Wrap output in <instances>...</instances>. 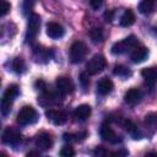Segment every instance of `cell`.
I'll return each mask as SVG.
<instances>
[{
    "mask_svg": "<svg viewBox=\"0 0 157 157\" xmlns=\"http://www.w3.org/2000/svg\"><path fill=\"white\" fill-rule=\"evenodd\" d=\"M18 86L17 85H10L5 92L2 93V98H1V113L4 117H6L10 112H11V107H12V102L15 101V98L18 96Z\"/></svg>",
    "mask_w": 157,
    "mask_h": 157,
    "instance_id": "obj_1",
    "label": "cell"
},
{
    "mask_svg": "<svg viewBox=\"0 0 157 157\" xmlns=\"http://www.w3.org/2000/svg\"><path fill=\"white\" fill-rule=\"evenodd\" d=\"M37 120H38V113L32 105H23L18 110L16 117V121L22 126L32 125L37 123Z\"/></svg>",
    "mask_w": 157,
    "mask_h": 157,
    "instance_id": "obj_2",
    "label": "cell"
},
{
    "mask_svg": "<svg viewBox=\"0 0 157 157\" xmlns=\"http://www.w3.org/2000/svg\"><path fill=\"white\" fill-rule=\"evenodd\" d=\"M40 28V16L36 12H32L28 16V23H27V31H26V42L32 43L37 38Z\"/></svg>",
    "mask_w": 157,
    "mask_h": 157,
    "instance_id": "obj_3",
    "label": "cell"
},
{
    "mask_svg": "<svg viewBox=\"0 0 157 157\" xmlns=\"http://www.w3.org/2000/svg\"><path fill=\"white\" fill-rule=\"evenodd\" d=\"M140 43H139V39L135 37V36H129L126 38H124L123 40L120 42H117L112 45V53L114 55H119V54H123V53H126L129 50H132L135 47H137Z\"/></svg>",
    "mask_w": 157,
    "mask_h": 157,
    "instance_id": "obj_4",
    "label": "cell"
},
{
    "mask_svg": "<svg viewBox=\"0 0 157 157\" xmlns=\"http://www.w3.org/2000/svg\"><path fill=\"white\" fill-rule=\"evenodd\" d=\"M87 52H88L87 45H86L83 42H81V40L74 42V43L71 44L70 52H69L70 61H71L72 64H78V63H81V61L86 58Z\"/></svg>",
    "mask_w": 157,
    "mask_h": 157,
    "instance_id": "obj_5",
    "label": "cell"
},
{
    "mask_svg": "<svg viewBox=\"0 0 157 157\" xmlns=\"http://www.w3.org/2000/svg\"><path fill=\"white\" fill-rule=\"evenodd\" d=\"M107 66V60L102 54L93 55L86 64V71L90 75H97L102 72Z\"/></svg>",
    "mask_w": 157,
    "mask_h": 157,
    "instance_id": "obj_6",
    "label": "cell"
},
{
    "mask_svg": "<svg viewBox=\"0 0 157 157\" xmlns=\"http://www.w3.org/2000/svg\"><path fill=\"white\" fill-rule=\"evenodd\" d=\"M22 140V135L20 130H17L13 126H7L4 129L2 135H1V141L5 145L9 146H17Z\"/></svg>",
    "mask_w": 157,
    "mask_h": 157,
    "instance_id": "obj_7",
    "label": "cell"
},
{
    "mask_svg": "<svg viewBox=\"0 0 157 157\" xmlns=\"http://www.w3.org/2000/svg\"><path fill=\"white\" fill-rule=\"evenodd\" d=\"M99 135L103 141H107L109 144H118L121 141V137L113 130V128L108 123H103L99 129Z\"/></svg>",
    "mask_w": 157,
    "mask_h": 157,
    "instance_id": "obj_8",
    "label": "cell"
},
{
    "mask_svg": "<svg viewBox=\"0 0 157 157\" xmlns=\"http://www.w3.org/2000/svg\"><path fill=\"white\" fill-rule=\"evenodd\" d=\"M34 145L39 151H48L53 146V137L49 132L42 131L36 135L34 137Z\"/></svg>",
    "mask_w": 157,
    "mask_h": 157,
    "instance_id": "obj_9",
    "label": "cell"
},
{
    "mask_svg": "<svg viewBox=\"0 0 157 157\" xmlns=\"http://www.w3.org/2000/svg\"><path fill=\"white\" fill-rule=\"evenodd\" d=\"M55 86H56V91L61 93V96L70 94L75 88L74 82L69 76H59L55 80Z\"/></svg>",
    "mask_w": 157,
    "mask_h": 157,
    "instance_id": "obj_10",
    "label": "cell"
},
{
    "mask_svg": "<svg viewBox=\"0 0 157 157\" xmlns=\"http://www.w3.org/2000/svg\"><path fill=\"white\" fill-rule=\"evenodd\" d=\"M45 117L54 125H63L67 120L66 112H64L61 109H48V110H45Z\"/></svg>",
    "mask_w": 157,
    "mask_h": 157,
    "instance_id": "obj_11",
    "label": "cell"
},
{
    "mask_svg": "<svg viewBox=\"0 0 157 157\" xmlns=\"http://www.w3.org/2000/svg\"><path fill=\"white\" fill-rule=\"evenodd\" d=\"M59 94H61V93H54V92H50V91H45V92H42V96L38 98V103L40 104V105H43V107H52V105H54V104H58L59 102H60V96Z\"/></svg>",
    "mask_w": 157,
    "mask_h": 157,
    "instance_id": "obj_12",
    "label": "cell"
},
{
    "mask_svg": "<svg viewBox=\"0 0 157 157\" xmlns=\"http://www.w3.org/2000/svg\"><path fill=\"white\" fill-rule=\"evenodd\" d=\"M147 56H148V49L145 45H140V44L137 47H135L130 54V59L135 64H140V63L145 61L147 59Z\"/></svg>",
    "mask_w": 157,
    "mask_h": 157,
    "instance_id": "obj_13",
    "label": "cell"
},
{
    "mask_svg": "<svg viewBox=\"0 0 157 157\" xmlns=\"http://www.w3.org/2000/svg\"><path fill=\"white\" fill-rule=\"evenodd\" d=\"M47 34L52 39H59V38L64 37L65 28L58 22H48L47 23Z\"/></svg>",
    "mask_w": 157,
    "mask_h": 157,
    "instance_id": "obj_14",
    "label": "cell"
},
{
    "mask_svg": "<svg viewBox=\"0 0 157 157\" xmlns=\"http://www.w3.org/2000/svg\"><path fill=\"white\" fill-rule=\"evenodd\" d=\"M33 58L37 63H47L50 59V50L37 44L33 47Z\"/></svg>",
    "mask_w": 157,
    "mask_h": 157,
    "instance_id": "obj_15",
    "label": "cell"
},
{
    "mask_svg": "<svg viewBox=\"0 0 157 157\" xmlns=\"http://www.w3.org/2000/svg\"><path fill=\"white\" fill-rule=\"evenodd\" d=\"M141 98H142V92H141L139 88H135V87L128 90V91L125 92V94H124V101H125V103H128V104H130V105L137 104V103L141 101Z\"/></svg>",
    "mask_w": 157,
    "mask_h": 157,
    "instance_id": "obj_16",
    "label": "cell"
},
{
    "mask_svg": "<svg viewBox=\"0 0 157 157\" xmlns=\"http://www.w3.org/2000/svg\"><path fill=\"white\" fill-rule=\"evenodd\" d=\"M141 76L148 86H155L157 83V66H151V67L142 69Z\"/></svg>",
    "mask_w": 157,
    "mask_h": 157,
    "instance_id": "obj_17",
    "label": "cell"
},
{
    "mask_svg": "<svg viewBox=\"0 0 157 157\" xmlns=\"http://www.w3.org/2000/svg\"><path fill=\"white\" fill-rule=\"evenodd\" d=\"M91 113H92V109L88 104H80L74 110V118L77 121H85L90 118Z\"/></svg>",
    "mask_w": 157,
    "mask_h": 157,
    "instance_id": "obj_18",
    "label": "cell"
},
{
    "mask_svg": "<svg viewBox=\"0 0 157 157\" xmlns=\"http://www.w3.org/2000/svg\"><path fill=\"white\" fill-rule=\"evenodd\" d=\"M114 88V83L112 82L110 78L108 77H102L98 82H97V92L101 96H107L109 94Z\"/></svg>",
    "mask_w": 157,
    "mask_h": 157,
    "instance_id": "obj_19",
    "label": "cell"
},
{
    "mask_svg": "<svg viewBox=\"0 0 157 157\" xmlns=\"http://www.w3.org/2000/svg\"><path fill=\"white\" fill-rule=\"evenodd\" d=\"M87 137V131H80V132H65L63 135L64 141L66 142H81Z\"/></svg>",
    "mask_w": 157,
    "mask_h": 157,
    "instance_id": "obj_20",
    "label": "cell"
},
{
    "mask_svg": "<svg viewBox=\"0 0 157 157\" xmlns=\"http://www.w3.org/2000/svg\"><path fill=\"white\" fill-rule=\"evenodd\" d=\"M134 23H135V13L132 12V10L126 9L120 17V26L121 27H130Z\"/></svg>",
    "mask_w": 157,
    "mask_h": 157,
    "instance_id": "obj_21",
    "label": "cell"
},
{
    "mask_svg": "<svg viewBox=\"0 0 157 157\" xmlns=\"http://www.w3.org/2000/svg\"><path fill=\"white\" fill-rule=\"evenodd\" d=\"M121 125L130 135L134 136V139H139V130H137V126L134 121H131L130 119H124L121 121Z\"/></svg>",
    "mask_w": 157,
    "mask_h": 157,
    "instance_id": "obj_22",
    "label": "cell"
},
{
    "mask_svg": "<svg viewBox=\"0 0 157 157\" xmlns=\"http://www.w3.org/2000/svg\"><path fill=\"white\" fill-rule=\"evenodd\" d=\"M155 9V0H141L139 4V12L142 15H148Z\"/></svg>",
    "mask_w": 157,
    "mask_h": 157,
    "instance_id": "obj_23",
    "label": "cell"
},
{
    "mask_svg": "<svg viewBox=\"0 0 157 157\" xmlns=\"http://www.w3.org/2000/svg\"><path fill=\"white\" fill-rule=\"evenodd\" d=\"M90 38L94 44H98L101 42H103L104 39V33L103 29L101 27H93L90 29Z\"/></svg>",
    "mask_w": 157,
    "mask_h": 157,
    "instance_id": "obj_24",
    "label": "cell"
},
{
    "mask_svg": "<svg viewBox=\"0 0 157 157\" xmlns=\"http://www.w3.org/2000/svg\"><path fill=\"white\" fill-rule=\"evenodd\" d=\"M11 66H12V70L16 72V74H23L25 71H26V63H25V60L22 59V58H20V56H17V58H15L13 60H12V64H11Z\"/></svg>",
    "mask_w": 157,
    "mask_h": 157,
    "instance_id": "obj_25",
    "label": "cell"
},
{
    "mask_svg": "<svg viewBox=\"0 0 157 157\" xmlns=\"http://www.w3.org/2000/svg\"><path fill=\"white\" fill-rule=\"evenodd\" d=\"M113 74L115 76H119V77H129L131 75V71L129 67H126L125 65H121V64H117L114 67H113Z\"/></svg>",
    "mask_w": 157,
    "mask_h": 157,
    "instance_id": "obj_26",
    "label": "cell"
},
{
    "mask_svg": "<svg viewBox=\"0 0 157 157\" xmlns=\"http://www.w3.org/2000/svg\"><path fill=\"white\" fill-rule=\"evenodd\" d=\"M37 0H23V4H22V11L25 15H31L32 13V10L36 5Z\"/></svg>",
    "mask_w": 157,
    "mask_h": 157,
    "instance_id": "obj_27",
    "label": "cell"
},
{
    "mask_svg": "<svg viewBox=\"0 0 157 157\" xmlns=\"http://www.w3.org/2000/svg\"><path fill=\"white\" fill-rule=\"evenodd\" d=\"M145 123H146L147 125H150L151 128L157 129V113H156V112H152V113L146 114V117H145Z\"/></svg>",
    "mask_w": 157,
    "mask_h": 157,
    "instance_id": "obj_28",
    "label": "cell"
},
{
    "mask_svg": "<svg viewBox=\"0 0 157 157\" xmlns=\"http://www.w3.org/2000/svg\"><path fill=\"white\" fill-rule=\"evenodd\" d=\"M59 155L63 156V157H72V156H75V150L71 145H65V146L61 147Z\"/></svg>",
    "mask_w": 157,
    "mask_h": 157,
    "instance_id": "obj_29",
    "label": "cell"
},
{
    "mask_svg": "<svg viewBox=\"0 0 157 157\" xmlns=\"http://www.w3.org/2000/svg\"><path fill=\"white\" fill-rule=\"evenodd\" d=\"M90 74L87 72V71H85V72H81L80 74V83H81V87L86 91L87 88H88V86H90V76H88Z\"/></svg>",
    "mask_w": 157,
    "mask_h": 157,
    "instance_id": "obj_30",
    "label": "cell"
},
{
    "mask_svg": "<svg viewBox=\"0 0 157 157\" xmlns=\"http://www.w3.org/2000/svg\"><path fill=\"white\" fill-rule=\"evenodd\" d=\"M10 9H11V4L7 2L6 0H1V4H0V10H1L0 13H1V17L6 16V15L9 13Z\"/></svg>",
    "mask_w": 157,
    "mask_h": 157,
    "instance_id": "obj_31",
    "label": "cell"
},
{
    "mask_svg": "<svg viewBox=\"0 0 157 157\" xmlns=\"http://www.w3.org/2000/svg\"><path fill=\"white\" fill-rule=\"evenodd\" d=\"M34 87H36V90H38L40 92H45L47 91V83L43 80H40V78L34 82Z\"/></svg>",
    "mask_w": 157,
    "mask_h": 157,
    "instance_id": "obj_32",
    "label": "cell"
},
{
    "mask_svg": "<svg viewBox=\"0 0 157 157\" xmlns=\"http://www.w3.org/2000/svg\"><path fill=\"white\" fill-rule=\"evenodd\" d=\"M93 155H94V156H107V155H110V152H108L104 147L98 146V147H96V148H94Z\"/></svg>",
    "mask_w": 157,
    "mask_h": 157,
    "instance_id": "obj_33",
    "label": "cell"
},
{
    "mask_svg": "<svg viewBox=\"0 0 157 157\" xmlns=\"http://www.w3.org/2000/svg\"><path fill=\"white\" fill-rule=\"evenodd\" d=\"M88 2H90V6H91L93 10H98V9L102 7L104 0H88Z\"/></svg>",
    "mask_w": 157,
    "mask_h": 157,
    "instance_id": "obj_34",
    "label": "cell"
},
{
    "mask_svg": "<svg viewBox=\"0 0 157 157\" xmlns=\"http://www.w3.org/2000/svg\"><path fill=\"white\" fill-rule=\"evenodd\" d=\"M113 15H114V11H112V10L107 11V12L104 13V20H105L107 22H110V21L113 20Z\"/></svg>",
    "mask_w": 157,
    "mask_h": 157,
    "instance_id": "obj_35",
    "label": "cell"
}]
</instances>
